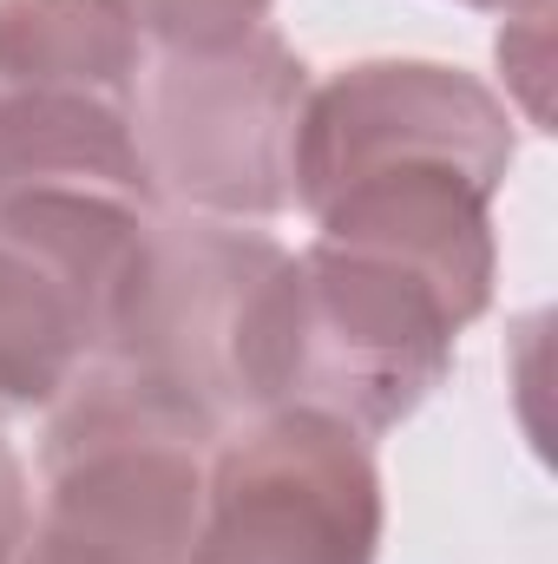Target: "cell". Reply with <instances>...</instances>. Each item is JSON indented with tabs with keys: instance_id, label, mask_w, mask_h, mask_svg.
I'll use <instances>...</instances> for the list:
<instances>
[{
	"instance_id": "cell-1",
	"label": "cell",
	"mask_w": 558,
	"mask_h": 564,
	"mask_svg": "<svg viewBox=\"0 0 558 564\" xmlns=\"http://www.w3.org/2000/svg\"><path fill=\"white\" fill-rule=\"evenodd\" d=\"M519 132L506 99L440 59H355L309 79L289 204L315 237L388 257L466 322L500 282L493 204L513 177Z\"/></svg>"
},
{
	"instance_id": "cell-2",
	"label": "cell",
	"mask_w": 558,
	"mask_h": 564,
	"mask_svg": "<svg viewBox=\"0 0 558 564\" xmlns=\"http://www.w3.org/2000/svg\"><path fill=\"white\" fill-rule=\"evenodd\" d=\"M460 315L415 270L309 237L264 282L244 328V408L329 414L382 440L453 375Z\"/></svg>"
},
{
	"instance_id": "cell-3",
	"label": "cell",
	"mask_w": 558,
	"mask_h": 564,
	"mask_svg": "<svg viewBox=\"0 0 558 564\" xmlns=\"http://www.w3.org/2000/svg\"><path fill=\"white\" fill-rule=\"evenodd\" d=\"M309 99L296 46L257 26L237 46H144L132 126L158 210L270 224L289 210V151Z\"/></svg>"
},
{
	"instance_id": "cell-4",
	"label": "cell",
	"mask_w": 558,
	"mask_h": 564,
	"mask_svg": "<svg viewBox=\"0 0 558 564\" xmlns=\"http://www.w3.org/2000/svg\"><path fill=\"white\" fill-rule=\"evenodd\" d=\"M382 525L375 440L329 414L270 408L217 440L184 564H375Z\"/></svg>"
},
{
	"instance_id": "cell-5",
	"label": "cell",
	"mask_w": 558,
	"mask_h": 564,
	"mask_svg": "<svg viewBox=\"0 0 558 564\" xmlns=\"http://www.w3.org/2000/svg\"><path fill=\"white\" fill-rule=\"evenodd\" d=\"M151 217L93 197L0 204V421L46 414L106 355Z\"/></svg>"
},
{
	"instance_id": "cell-6",
	"label": "cell",
	"mask_w": 558,
	"mask_h": 564,
	"mask_svg": "<svg viewBox=\"0 0 558 564\" xmlns=\"http://www.w3.org/2000/svg\"><path fill=\"white\" fill-rule=\"evenodd\" d=\"M289 257L257 224L158 210L144 230L139 276L126 289V308L112 322V341L99 361H119L144 381L171 388L197 414L230 426L250 421L244 408V328Z\"/></svg>"
},
{
	"instance_id": "cell-7",
	"label": "cell",
	"mask_w": 558,
	"mask_h": 564,
	"mask_svg": "<svg viewBox=\"0 0 558 564\" xmlns=\"http://www.w3.org/2000/svg\"><path fill=\"white\" fill-rule=\"evenodd\" d=\"M13 197H93V204L158 210L132 106L93 93H7L0 204Z\"/></svg>"
},
{
	"instance_id": "cell-8",
	"label": "cell",
	"mask_w": 558,
	"mask_h": 564,
	"mask_svg": "<svg viewBox=\"0 0 558 564\" xmlns=\"http://www.w3.org/2000/svg\"><path fill=\"white\" fill-rule=\"evenodd\" d=\"M144 40L112 0H0V99L7 93H93L139 86Z\"/></svg>"
},
{
	"instance_id": "cell-9",
	"label": "cell",
	"mask_w": 558,
	"mask_h": 564,
	"mask_svg": "<svg viewBox=\"0 0 558 564\" xmlns=\"http://www.w3.org/2000/svg\"><path fill=\"white\" fill-rule=\"evenodd\" d=\"M144 46H178V53H204V46H237L257 26H270L277 0H112Z\"/></svg>"
},
{
	"instance_id": "cell-10",
	"label": "cell",
	"mask_w": 558,
	"mask_h": 564,
	"mask_svg": "<svg viewBox=\"0 0 558 564\" xmlns=\"http://www.w3.org/2000/svg\"><path fill=\"white\" fill-rule=\"evenodd\" d=\"M546 59H552V13H513L500 33V73H506V112H519L533 132H546Z\"/></svg>"
},
{
	"instance_id": "cell-11",
	"label": "cell",
	"mask_w": 558,
	"mask_h": 564,
	"mask_svg": "<svg viewBox=\"0 0 558 564\" xmlns=\"http://www.w3.org/2000/svg\"><path fill=\"white\" fill-rule=\"evenodd\" d=\"M33 532V479H26V459L13 453V440H0V564L20 558Z\"/></svg>"
},
{
	"instance_id": "cell-12",
	"label": "cell",
	"mask_w": 558,
	"mask_h": 564,
	"mask_svg": "<svg viewBox=\"0 0 558 564\" xmlns=\"http://www.w3.org/2000/svg\"><path fill=\"white\" fill-rule=\"evenodd\" d=\"M13 564H112L99 558V552H79V545H60V539H40V532H26V545H20V558Z\"/></svg>"
},
{
	"instance_id": "cell-13",
	"label": "cell",
	"mask_w": 558,
	"mask_h": 564,
	"mask_svg": "<svg viewBox=\"0 0 558 564\" xmlns=\"http://www.w3.org/2000/svg\"><path fill=\"white\" fill-rule=\"evenodd\" d=\"M466 7H486V13H552V0H466Z\"/></svg>"
}]
</instances>
